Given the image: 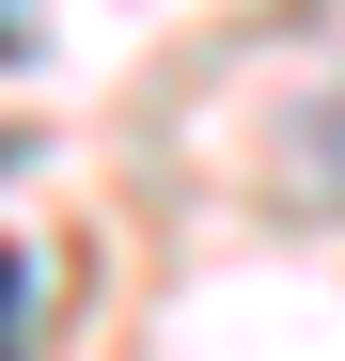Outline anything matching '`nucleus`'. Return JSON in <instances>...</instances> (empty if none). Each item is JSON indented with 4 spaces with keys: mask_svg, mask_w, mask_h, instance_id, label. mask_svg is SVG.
Wrapping results in <instances>:
<instances>
[{
    "mask_svg": "<svg viewBox=\"0 0 345 361\" xmlns=\"http://www.w3.org/2000/svg\"><path fill=\"white\" fill-rule=\"evenodd\" d=\"M16 345H32V267L0 252V361H16Z\"/></svg>",
    "mask_w": 345,
    "mask_h": 361,
    "instance_id": "f257e3e1",
    "label": "nucleus"
}]
</instances>
